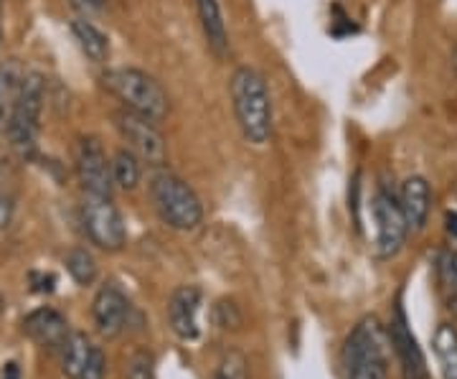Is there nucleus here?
I'll use <instances>...</instances> for the list:
<instances>
[{"label":"nucleus","instance_id":"obj_1","mask_svg":"<svg viewBox=\"0 0 457 379\" xmlns=\"http://www.w3.org/2000/svg\"><path fill=\"white\" fill-rule=\"evenodd\" d=\"M228 92H231V107H234L237 125H239L246 143H252V146L270 143L275 122H272V99H270L264 77L252 66H239L231 74Z\"/></svg>","mask_w":457,"mask_h":379},{"label":"nucleus","instance_id":"obj_2","mask_svg":"<svg viewBox=\"0 0 457 379\" xmlns=\"http://www.w3.org/2000/svg\"><path fill=\"white\" fill-rule=\"evenodd\" d=\"M46 102V80L38 72H26L18 89L16 105L5 128L8 146L21 161H31L38 148V132H41V113Z\"/></svg>","mask_w":457,"mask_h":379},{"label":"nucleus","instance_id":"obj_3","mask_svg":"<svg viewBox=\"0 0 457 379\" xmlns=\"http://www.w3.org/2000/svg\"><path fill=\"white\" fill-rule=\"evenodd\" d=\"M102 82L122 102V107L135 115L161 122L170 113V99L165 95L163 84L143 69H135V66L110 69L104 72Z\"/></svg>","mask_w":457,"mask_h":379},{"label":"nucleus","instance_id":"obj_4","mask_svg":"<svg viewBox=\"0 0 457 379\" xmlns=\"http://www.w3.org/2000/svg\"><path fill=\"white\" fill-rule=\"evenodd\" d=\"M150 201L170 230L191 232L204 222V204L196 191L165 168L150 176Z\"/></svg>","mask_w":457,"mask_h":379},{"label":"nucleus","instance_id":"obj_5","mask_svg":"<svg viewBox=\"0 0 457 379\" xmlns=\"http://www.w3.org/2000/svg\"><path fill=\"white\" fill-rule=\"evenodd\" d=\"M343 366L348 379H389L386 336L376 316H363L348 333Z\"/></svg>","mask_w":457,"mask_h":379},{"label":"nucleus","instance_id":"obj_6","mask_svg":"<svg viewBox=\"0 0 457 379\" xmlns=\"http://www.w3.org/2000/svg\"><path fill=\"white\" fill-rule=\"evenodd\" d=\"M82 224L92 245L107 252H117L128 242V227L112 197H84Z\"/></svg>","mask_w":457,"mask_h":379},{"label":"nucleus","instance_id":"obj_7","mask_svg":"<svg viewBox=\"0 0 457 379\" xmlns=\"http://www.w3.org/2000/svg\"><path fill=\"white\" fill-rule=\"evenodd\" d=\"M371 215H374L376 222V255L381 260H389L404 248V240H407L409 232L399 197L394 191H389L386 186H381L374 194V201H371Z\"/></svg>","mask_w":457,"mask_h":379},{"label":"nucleus","instance_id":"obj_8","mask_svg":"<svg viewBox=\"0 0 457 379\" xmlns=\"http://www.w3.org/2000/svg\"><path fill=\"white\" fill-rule=\"evenodd\" d=\"M114 128L122 135V140L128 143V150H132L143 164L153 168H163L168 161V146L161 131L155 128L153 120L140 117L130 110H120L114 113Z\"/></svg>","mask_w":457,"mask_h":379},{"label":"nucleus","instance_id":"obj_9","mask_svg":"<svg viewBox=\"0 0 457 379\" xmlns=\"http://www.w3.org/2000/svg\"><path fill=\"white\" fill-rule=\"evenodd\" d=\"M74 171L87 197H112V164L95 135H84L74 148Z\"/></svg>","mask_w":457,"mask_h":379},{"label":"nucleus","instance_id":"obj_10","mask_svg":"<svg viewBox=\"0 0 457 379\" xmlns=\"http://www.w3.org/2000/svg\"><path fill=\"white\" fill-rule=\"evenodd\" d=\"M389 336H392L394 351H396L399 364H402V377L429 379L425 354H422V349L417 344V336L411 333V326H409L407 314H404V306L402 303H396V308H394L392 324H389Z\"/></svg>","mask_w":457,"mask_h":379},{"label":"nucleus","instance_id":"obj_11","mask_svg":"<svg viewBox=\"0 0 457 379\" xmlns=\"http://www.w3.org/2000/svg\"><path fill=\"white\" fill-rule=\"evenodd\" d=\"M92 316H95V326H97L99 333L104 339H114L130 324V300L120 291V285L107 282L95 296Z\"/></svg>","mask_w":457,"mask_h":379},{"label":"nucleus","instance_id":"obj_12","mask_svg":"<svg viewBox=\"0 0 457 379\" xmlns=\"http://www.w3.org/2000/svg\"><path fill=\"white\" fill-rule=\"evenodd\" d=\"M198 308H201V291L196 285H180L168 300L170 329L183 341H194L198 336Z\"/></svg>","mask_w":457,"mask_h":379},{"label":"nucleus","instance_id":"obj_13","mask_svg":"<svg viewBox=\"0 0 457 379\" xmlns=\"http://www.w3.org/2000/svg\"><path fill=\"white\" fill-rule=\"evenodd\" d=\"M23 331L38 347L62 349L66 336H69V324H66V318L59 311L38 308V311H33V314L23 318Z\"/></svg>","mask_w":457,"mask_h":379},{"label":"nucleus","instance_id":"obj_14","mask_svg":"<svg viewBox=\"0 0 457 379\" xmlns=\"http://www.w3.org/2000/svg\"><path fill=\"white\" fill-rule=\"evenodd\" d=\"M399 204H402V212H404L409 230H425L429 206H432V189H429L427 179L409 176L399 189Z\"/></svg>","mask_w":457,"mask_h":379},{"label":"nucleus","instance_id":"obj_15","mask_svg":"<svg viewBox=\"0 0 457 379\" xmlns=\"http://www.w3.org/2000/svg\"><path fill=\"white\" fill-rule=\"evenodd\" d=\"M196 11L198 21H201V31H204V38H206V46L212 49L216 59H227L228 31L219 0H196Z\"/></svg>","mask_w":457,"mask_h":379},{"label":"nucleus","instance_id":"obj_16","mask_svg":"<svg viewBox=\"0 0 457 379\" xmlns=\"http://www.w3.org/2000/svg\"><path fill=\"white\" fill-rule=\"evenodd\" d=\"M69 31H71L77 46L82 49V54L92 64H104L110 59V38L89 18H74L69 23Z\"/></svg>","mask_w":457,"mask_h":379},{"label":"nucleus","instance_id":"obj_17","mask_svg":"<svg viewBox=\"0 0 457 379\" xmlns=\"http://www.w3.org/2000/svg\"><path fill=\"white\" fill-rule=\"evenodd\" d=\"M23 74L26 72H23L18 59H8V62L0 64V135L8 128V120H11V113H13Z\"/></svg>","mask_w":457,"mask_h":379},{"label":"nucleus","instance_id":"obj_18","mask_svg":"<svg viewBox=\"0 0 457 379\" xmlns=\"http://www.w3.org/2000/svg\"><path fill=\"white\" fill-rule=\"evenodd\" d=\"M92 341L84 336L82 331H71L66 336L64 347H62V372H64L69 379H79L82 375L84 364L92 354Z\"/></svg>","mask_w":457,"mask_h":379},{"label":"nucleus","instance_id":"obj_19","mask_svg":"<svg viewBox=\"0 0 457 379\" xmlns=\"http://www.w3.org/2000/svg\"><path fill=\"white\" fill-rule=\"evenodd\" d=\"M435 357L445 379H457V329L453 324H440L432 339Z\"/></svg>","mask_w":457,"mask_h":379},{"label":"nucleus","instance_id":"obj_20","mask_svg":"<svg viewBox=\"0 0 457 379\" xmlns=\"http://www.w3.org/2000/svg\"><path fill=\"white\" fill-rule=\"evenodd\" d=\"M140 158L132 153V150L122 148L117 150V156L112 158V181L120 186V189H125V191H132L137 183H140Z\"/></svg>","mask_w":457,"mask_h":379},{"label":"nucleus","instance_id":"obj_21","mask_svg":"<svg viewBox=\"0 0 457 379\" xmlns=\"http://www.w3.org/2000/svg\"><path fill=\"white\" fill-rule=\"evenodd\" d=\"M437 282H440V293L447 303V308L457 316V260L450 252L437 255Z\"/></svg>","mask_w":457,"mask_h":379},{"label":"nucleus","instance_id":"obj_22","mask_svg":"<svg viewBox=\"0 0 457 379\" xmlns=\"http://www.w3.org/2000/svg\"><path fill=\"white\" fill-rule=\"evenodd\" d=\"M64 263L66 270H69V275L74 278V282H79V285H92V282L97 281V263H95L92 252H87L84 248L69 249Z\"/></svg>","mask_w":457,"mask_h":379},{"label":"nucleus","instance_id":"obj_23","mask_svg":"<svg viewBox=\"0 0 457 379\" xmlns=\"http://www.w3.org/2000/svg\"><path fill=\"white\" fill-rule=\"evenodd\" d=\"M249 377V364L246 357L239 349H228L221 357V362L216 364L213 379H246Z\"/></svg>","mask_w":457,"mask_h":379},{"label":"nucleus","instance_id":"obj_24","mask_svg":"<svg viewBox=\"0 0 457 379\" xmlns=\"http://www.w3.org/2000/svg\"><path fill=\"white\" fill-rule=\"evenodd\" d=\"M155 375V359L147 349L132 351L128 366H125V379H153Z\"/></svg>","mask_w":457,"mask_h":379},{"label":"nucleus","instance_id":"obj_25","mask_svg":"<svg viewBox=\"0 0 457 379\" xmlns=\"http://www.w3.org/2000/svg\"><path fill=\"white\" fill-rule=\"evenodd\" d=\"M213 321L221 329H239L242 326V314H239V308L231 300H221L213 308Z\"/></svg>","mask_w":457,"mask_h":379},{"label":"nucleus","instance_id":"obj_26","mask_svg":"<svg viewBox=\"0 0 457 379\" xmlns=\"http://www.w3.org/2000/svg\"><path fill=\"white\" fill-rule=\"evenodd\" d=\"M107 375V359H104V351L99 347L92 349V354H89V359L84 364L82 375L79 379H104Z\"/></svg>","mask_w":457,"mask_h":379},{"label":"nucleus","instance_id":"obj_27","mask_svg":"<svg viewBox=\"0 0 457 379\" xmlns=\"http://www.w3.org/2000/svg\"><path fill=\"white\" fill-rule=\"evenodd\" d=\"M69 5L82 18H92L97 16V13H104L110 0H69Z\"/></svg>","mask_w":457,"mask_h":379},{"label":"nucleus","instance_id":"obj_28","mask_svg":"<svg viewBox=\"0 0 457 379\" xmlns=\"http://www.w3.org/2000/svg\"><path fill=\"white\" fill-rule=\"evenodd\" d=\"M13 215H16V198L11 194H0V230L11 227Z\"/></svg>","mask_w":457,"mask_h":379},{"label":"nucleus","instance_id":"obj_29","mask_svg":"<svg viewBox=\"0 0 457 379\" xmlns=\"http://www.w3.org/2000/svg\"><path fill=\"white\" fill-rule=\"evenodd\" d=\"M56 285V278L54 275H38V273H31V288L36 293H51Z\"/></svg>","mask_w":457,"mask_h":379},{"label":"nucleus","instance_id":"obj_30","mask_svg":"<svg viewBox=\"0 0 457 379\" xmlns=\"http://www.w3.org/2000/svg\"><path fill=\"white\" fill-rule=\"evenodd\" d=\"M445 224H447V234H450L453 240H457V212H447Z\"/></svg>","mask_w":457,"mask_h":379},{"label":"nucleus","instance_id":"obj_31","mask_svg":"<svg viewBox=\"0 0 457 379\" xmlns=\"http://www.w3.org/2000/svg\"><path fill=\"white\" fill-rule=\"evenodd\" d=\"M0 379H21V366L16 362L5 364V369H3V377Z\"/></svg>","mask_w":457,"mask_h":379},{"label":"nucleus","instance_id":"obj_32","mask_svg":"<svg viewBox=\"0 0 457 379\" xmlns=\"http://www.w3.org/2000/svg\"><path fill=\"white\" fill-rule=\"evenodd\" d=\"M3 173H5V158L0 156V181H3Z\"/></svg>","mask_w":457,"mask_h":379},{"label":"nucleus","instance_id":"obj_33","mask_svg":"<svg viewBox=\"0 0 457 379\" xmlns=\"http://www.w3.org/2000/svg\"><path fill=\"white\" fill-rule=\"evenodd\" d=\"M0 44H3V3H0Z\"/></svg>","mask_w":457,"mask_h":379},{"label":"nucleus","instance_id":"obj_34","mask_svg":"<svg viewBox=\"0 0 457 379\" xmlns=\"http://www.w3.org/2000/svg\"><path fill=\"white\" fill-rule=\"evenodd\" d=\"M3 311H5V298L0 296V316H3Z\"/></svg>","mask_w":457,"mask_h":379}]
</instances>
